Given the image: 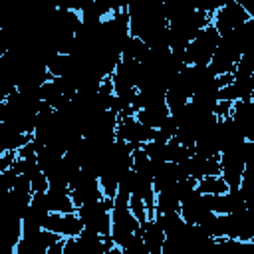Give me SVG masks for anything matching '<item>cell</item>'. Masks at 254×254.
Masks as SVG:
<instances>
[{"mask_svg":"<svg viewBox=\"0 0 254 254\" xmlns=\"http://www.w3.org/2000/svg\"><path fill=\"white\" fill-rule=\"evenodd\" d=\"M129 14V30L131 38H139L143 42H149L155 34L165 30L169 26L163 4H151V2H135L125 4Z\"/></svg>","mask_w":254,"mask_h":254,"instance_id":"6da1fadb","label":"cell"},{"mask_svg":"<svg viewBox=\"0 0 254 254\" xmlns=\"http://www.w3.org/2000/svg\"><path fill=\"white\" fill-rule=\"evenodd\" d=\"M46 230L58 234L60 238H77L83 230V222L77 216V212L71 214H56L52 212L48 222H46Z\"/></svg>","mask_w":254,"mask_h":254,"instance_id":"8fae6325","label":"cell"},{"mask_svg":"<svg viewBox=\"0 0 254 254\" xmlns=\"http://www.w3.org/2000/svg\"><path fill=\"white\" fill-rule=\"evenodd\" d=\"M129 194L117 192L113 198V208H111V240L117 248H121L131 236H135L141 228V222L133 216L129 208Z\"/></svg>","mask_w":254,"mask_h":254,"instance_id":"7a4b0ae2","label":"cell"},{"mask_svg":"<svg viewBox=\"0 0 254 254\" xmlns=\"http://www.w3.org/2000/svg\"><path fill=\"white\" fill-rule=\"evenodd\" d=\"M187 179L202 181L206 177H218L220 175V157H208L200 153H190L187 159L177 163Z\"/></svg>","mask_w":254,"mask_h":254,"instance_id":"8992f818","label":"cell"},{"mask_svg":"<svg viewBox=\"0 0 254 254\" xmlns=\"http://www.w3.org/2000/svg\"><path fill=\"white\" fill-rule=\"evenodd\" d=\"M135 117L145 127H149L153 131H159L165 125V121L171 117V109H169L167 101H157V103H149V105L141 107L135 113Z\"/></svg>","mask_w":254,"mask_h":254,"instance_id":"4fadbf2b","label":"cell"},{"mask_svg":"<svg viewBox=\"0 0 254 254\" xmlns=\"http://www.w3.org/2000/svg\"><path fill=\"white\" fill-rule=\"evenodd\" d=\"M105 254H121V250H119L117 246H113V248H111V250H107Z\"/></svg>","mask_w":254,"mask_h":254,"instance_id":"cb8c5ba5","label":"cell"},{"mask_svg":"<svg viewBox=\"0 0 254 254\" xmlns=\"http://www.w3.org/2000/svg\"><path fill=\"white\" fill-rule=\"evenodd\" d=\"M183 179H187L181 171V167L177 163H161L155 171L153 177V187H155V194L173 189L177 183H181Z\"/></svg>","mask_w":254,"mask_h":254,"instance_id":"5bb4252c","label":"cell"},{"mask_svg":"<svg viewBox=\"0 0 254 254\" xmlns=\"http://www.w3.org/2000/svg\"><path fill=\"white\" fill-rule=\"evenodd\" d=\"M46 200L50 206V212L56 214H71L77 212V206L69 194V187H62V185H50L46 190Z\"/></svg>","mask_w":254,"mask_h":254,"instance_id":"7c38bea8","label":"cell"},{"mask_svg":"<svg viewBox=\"0 0 254 254\" xmlns=\"http://www.w3.org/2000/svg\"><path fill=\"white\" fill-rule=\"evenodd\" d=\"M64 254H85V252L77 246L75 238H65V242H64Z\"/></svg>","mask_w":254,"mask_h":254,"instance_id":"603a6c76","label":"cell"},{"mask_svg":"<svg viewBox=\"0 0 254 254\" xmlns=\"http://www.w3.org/2000/svg\"><path fill=\"white\" fill-rule=\"evenodd\" d=\"M155 218L159 220V224L163 226L165 234H171L175 230H179L181 226H185L187 222L183 220L181 212H169V214H155Z\"/></svg>","mask_w":254,"mask_h":254,"instance_id":"ffe728a7","label":"cell"},{"mask_svg":"<svg viewBox=\"0 0 254 254\" xmlns=\"http://www.w3.org/2000/svg\"><path fill=\"white\" fill-rule=\"evenodd\" d=\"M111 208H113V200L101 198L95 202L81 204L77 208V216L81 218L83 228L93 230L101 236H109L111 234Z\"/></svg>","mask_w":254,"mask_h":254,"instance_id":"277c9868","label":"cell"},{"mask_svg":"<svg viewBox=\"0 0 254 254\" xmlns=\"http://www.w3.org/2000/svg\"><path fill=\"white\" fill-rule=\"evenodd\" d=\"M34 139V135L28 133H20L18 129H14L8 123H0V153L12 151L18 153L22 147H26L30 141Z\"/></svg>","mask_w":254,"mask_h":254,"instance_id":"e0dca14e","label":"cell"},{"mask_svg":"<svg viewBox=\"0 0 254 254\" xmlns=\"http://www.w3.org/2000/svg\"><path fill=\"white\" fill-rule=\"evenodd\" d=\"M218 44H220V32L210 22L189 44V48L185 52L187 65H208L212 56H214V52H216V48H218Z\"/></svg>","mask_w":254,"mask_h":254,"instance_id":"3957f363","label":"cell"},{"mask_svg":"<svg viewBox=\"0 0 254 254\" xmlns=\"http://www.w3.org/2000/svg\"><path fill=\"white\" fill-rule=\"evenodd\" d=\"M69 194L75 202V206L79 208L81 204H87V202H95V200H101L105 198L103 196V190H101V183H99V177L87 169H81L75 179L69 183Z\"/></svg>","mask_w":254,"mask_h":254,"instance_id":"5b68a950","label":"cell"},{"mask_svg":"<svg viewBox=\"0 0 254 254\" xmlns=\"http://www.w3.org/2000/svg\"><path fill=\"white\" fill-rule=\"evenodd\" d=\"M139 234H141V238H143V242H145L149 254H161L167 234H165L163 226L159 224V220H157L155 216H151L147 222L141 224Z\"/></svg>","mask_w":254,"mask_h":254,"instance_id":"9a60e30c","label":"cell"},{"mask_svg":"<svg viewBox=\"0 0 254 254\" xmlns=\"http://www.w3.org/2000/svg\"><path fill=\"white\" fill-rule=\"evenodd\" d=\"M129 208H131L133 216H135L141 224H143V222H147L151 216H155V214H151V210L147 208L145 200H143V198H139V196H131V198H129Z\"/></svg>","mask_w":254,"mask_h":254,"instance_id":"44dd1931","label":"cell"},{"mask_svg":"<svg viewBox=\"0 0 254 254\" xmlns=\"http://www.w3.org/2000/svg\"><path fill=\"white\" fill-rule=\"evenodd\" d=\"M250 20L248 10L244 4L238 2H224L212 16V24L216 26V30L222 34H228L232 30H238L240 26H244Z\"/></svg>","mask_w":254,"mask_h":254,"instance_id":"ba28073f","label":"cell"},{"mask_svg":"<svg viewBox=\"0 0 254 254\" xmlns=\"http://www.w3.org/2000/svg\"><path fill=\"white\" fill-rule=\"evenodd\" d=\"M119 250H121V254H149V250H147V246H145V242H143L139 232L135 236H131Z\"/></svg>","mask_w":254,"mask_h":254,"instance_id":"7402d4cb","label":"cell"},{"mask_svg":"<svg viewBox=\"0 0 254 254\" xmlns=\"http://www.w3.org/2000/svg\"><path fill=\"white\" fill-rule=\"evenodd\" d=\"M50 214L52 212H50V206L46 200V192L34 194L24 212V218H22V236H30V234L44 230Z\"/></svg>","mask_w":254,"mask_h":254,"instance_id":"52a82bcc","label":"cell"},{"mask_svg":"<svg viewBox=\"0 0 254 254\" xmlns=\"http://www.w3.org/2000/svg\"><path fill=\"white\" fill-rule=\"evenodd\" d=\"M75 242L85 254H105L107 250H111L115 246L111 236H101V234L87 230V228L81 230V234L75 238Z\"/></svg>","mask_w":254,"mask_h":254,"instance_id":"2e32d148","label":"cell"},{"mask_svg":"<svg viewBox=\"0 0 254 254\" xmlns=\"http://www.w3.org/2000/svg\"><path fill=\"white\" fill-rule=\"evenodd\" d=\"M169 212H181V198L175 187L155 194V214H169Z\"/></svg>","mask_w":254,"mask_h":254,"instance_id":"ac0fdd59","label":"cell"},{"mask_svg":"<svg viewBox=\"0 0 254 254\" xmlns=\"http://www.w3.org/2000/svg\"><path fill=\"white\" fill-rule=\"evenodd\" d=\"M157 135V131L145 127L143 123L137 121L135 115H129V117H123L119 119L117 123V129H115V139L119 141H125L133 147H143L147 145L149 141H153Z\"/></svg>","mask_w":254,"mask_h":254,"instance_id":"9c48e42d","label":"cell"},{"mask_svg":"<svg viewBox=\"0 0 254 254\" xmlns=\"http://www.w3.org/2000/svg\"><path fill=\"white\" fill-rule=\"evenodd\" d=\"M198 190L202 194H222L228 190V185L224 183V179L218 177H206L202 181H198Z\"/></svg>","mask_w":254,"mask_h":254,"instance_id":"d6986e66","label":"cell"},{"mask_svg":"<svg viewBox=\"0 0 254 254\" xmlns=\"http://www.w3.org/2000/svg\"><path fill=\"white\" fill-rule=\"evenodd\" d=\"M212 214L208 202H206V196L196 189L190 196H187L183 202H181V216L185 222L189 224H202L204 218H208Z\"/></svg>","mask_w":254,"mask_h":254,"instance_id":"30bf717a","label":"cell"}]
</instances>
